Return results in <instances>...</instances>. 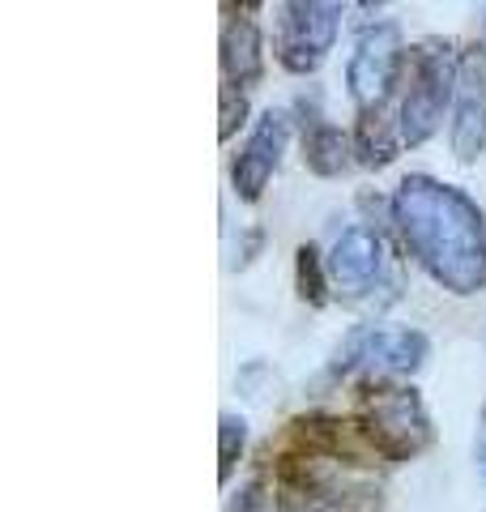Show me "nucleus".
<instances>
[{
    "mask_svg": "<svg viewBox=\"0 0 486 512\" xmlns=\"http://www.w3.org/2000/svg\"><path fill=\"white\" fill-rule=\"evenodd\" d=\"M324 265H329V282L342 299H367L384 278V244L376 231L350 227L324 256Z\"/></svg>",
    "mask_w": 486,
    "mask_h": 512,
    "instance_id": "10",
    "label": "nucleus"
},
{
    "mask_svg": "<svg viewBox=\"0 0 486 512\" xmlns=\"http://www.w3.org/2000/svg\"><path fill=\"white\" fill-rule=\"evenodd\" d=\"M405 56L410 52H405V43H401L397 22H376L354 39L346 82H350V94L359 99V111L393 99V90H397L401 73H405Z\"/></svg>",
    "mask_w": 486,
    "mask_h": 512,
    "instance_id": "7",
    "label": "nucleus"
},
{
    "mask_svg": "<svg viewBox=\"0 0 486 512\" xmlns=\"http://www.w3.org/2000/svg\"><path fill=\"white\" fill-rule=\"evenodd\" d=\"M401 116L393 111V99L380 107H363L359 111V128H354V158L363 167H388L401 154Z\"/></svg>",
    "mask_w": 486,
    "mask_h": 512,
    "instance_id": "12",
    "label": "nucleus"
},
{
    "mask_svg": "<svg viewBox=\"0 0 486 512\" xmlns=\"http://www.w3.org/2000/svg\"><path fill=\"white\" fill-rule=\"evenodd\" d=\"M218 137L231 141L239 133V124L248 120V90H235V86H222L218 90Z\"/></svg>",
    "mask_w": 486,
    "mask_h": 512,
    "instance_id": "16",
    "label": "nucleus"
},
{
    "mask_svg": "<svg viewBox=\"0 0 486 512\" xmlns=\"http://www.w3.org/2000/svg\"><path fill=\"white\" fill-rule=\"evenodd\" d=\"M486 150V43L461 52L457 99H452V154L474 163Z\"/></svg>",
    "mask_w": 486,
    "mask_h": 512,
    "instance_id": "9",
    "label": "nucleus"
},
{
    "mask_svg": "<svg viewBox=\"0 0 486 512\" xmlns=\"http://www.w3.org/2000/svg\"><path fill=\"white\" fill-rule=\"evenodd\" d=\"M337 26H342V5L329 0H290L278 18V64L286 73H316L324 56L333 52Z\"/></svg>",
    "mask_w": 486,
    "mask_h": 512,
    "instance_id": "6",
    "label": "nucleus"
},
{
    "mask_svg": "<svg viewBox=\"0 0 486 512\" xmlns=\"http://www.w3.org/2000/svg\"><path fill=\"white\" fill-rule=\"evenodd\" d=\"M243 444H248V423H243V414L226 410L218 419V478L222 483H231V474L243 457Z\"/></svg>",
    "mask_w": 486,
    "mask_h": 512,
    "instance_id": "15",
    "label": "nucleus"
},
{
    "mask_svg": "<svg viewBox=\"0 0 486 512\" xmlns=\"http://www.w3.org/2000/svg\"><path fill=\"white\" fill-rule=\"evenodd\" d=\"M457 73H461V52L452 39H423L410 47L401 73V141L405 146H423L435 137L444 111L457 99Z\"/></svg>",
    "mask_w": 486,
    "mask_h": 512,
    "instance_id": "3",
    "label": "nucleus"
},
{
    "mask_svg": "<svg viewBox=\"0 0 486 512\" xmlns=\"http://www.w3.org/2000/svg\"><path fill=\"white\" fill-rule=\"evenodd\" d=\"M393 222L414 261L452 295L486 286V218L461 188L431 175H405L393 192Z\"/></svg>",
    "mask_w": 486,
    "mask_h": 512,
    "instance_id": "1",
    "label": "nucleus"
},
{
    "mask_svg": "<svg viewBox=\"0 0 486 512\" xmlns=\"http://www.w3.org/2000/svg\"><path fill=\"white\" fill-rule=\"evenodd\" d=\"M474 457H478V470L486 478V406H482V423H478V444H474Z\"/></svg>",
    "mask_w": 486,
    "mask_h": 512,
    "instance_id": "17",
    "label": "nucleus"
},
{
    "mask_svg": "<svg viewBox=\"0 0 486 512\" xmlns=\"http://www.w3.org/2000/svg\"><path fill=\"white\" fill-rule=\"evenodd\" d=\"M273 461V504L278 512H376L380 478L371 466H350L337 457L312 453H269Z\"/></svg>",
    "mask_w": 486,
    "mask_h": 512,
    "instance_id": "2",
    "label": "nucleus"
},
{
    "mask_svg": "<svg viewBox=\"0 0 486 512\" xmlns=\"http://www.w3.org/2000/svg\"><path fill=\"white\" fill-rule=\"evenodd\" d=\"M431 342L418 329L393 325H359L346 333L342 350L333 359V376H367V380H393L410 376L427 363Z\"/></svg>",
    "mask_w": 486,
    "mask_h": 512,
    "instance_id": "5",
    "label": "nucleus"
},
{
    "mask_svg": "<svg viewBox=\"0 0 486 512\" xmlns=\"http://www.w3.org/2000/svg\"><path fill=\"white\" fill-rule=\"evenodd\" d=\"M290 128H295V120H290V111H265L261 124L252 128L248 146L239 150L235 167H231V184H235V197L239 201H261L269 180L278 175L282 167V154L290 146Z\"/></svg>",
    "mask_w": 486,
    "mask_h": 512,
    "instance_id": "8",
    "label": "nucleus"
},
{
    "mask_svg": "<svg viewBox=\"0 0 486 512\" xmlns=\"http://www.w3.org/2000/svg\"><path fill=\"white\" fill-rule=\"evenodd\" d=\"M222 86L252 90L265 77V43L252 18H231L222 26Z\"/></svg>",
    "mask_w": 486,
    "mask_h": 512,
    "instance_id": "11",
    "label": "nucleus"
},
{
    "mask_svg": "<svg viewBox=\"0 0 486 512\" xmlns=\"http://www.w3.org/2000/svg\"><path fill=\"white\" fill-rule=\"evenodd\" d=\"M303 163H307V171H312V175L333 180V175L350 171V163H354V141L337 124L316 120L312 128H307V137H303Z\"/></svg>",
    "mask_w": 486,
    "mask_h": 512,
    "instance_id": "13",
    "label": "nucleus"
},
{
    "mask_svg": "<svg viewBox=\"0 0 486 512\" xmlns=\"http://www.w3.org/2000/svg\"><path fill=\"white\" fill-rule=\"evenodd\" d=\"M354 423L363 427L380 461H414L418 453H427L435 436L418 389L397 380H371L359 397V419Z\"/></svg>",
    "mask_w": 486,
    "mask_h": 512,
    "instance_id": "4",
    "label": "nucleus"
},
{
    "mask_svg": "<svg viewBox=\"0 0 486 512\" xmlns=\"http://www.w3.org/2000/svg\"><path fill=\"white\" fill-rule=\"evenodd\" d=\"M295 278H299V299L312 303V308H324L329 303V265L320 261V252L312 244H303L295 252Z\"/></svg>",
    "mask_w": 486,
    "mask_h": 512,
    "instance_id": "14",
    "label": "nucleus"
}]
</instances>
